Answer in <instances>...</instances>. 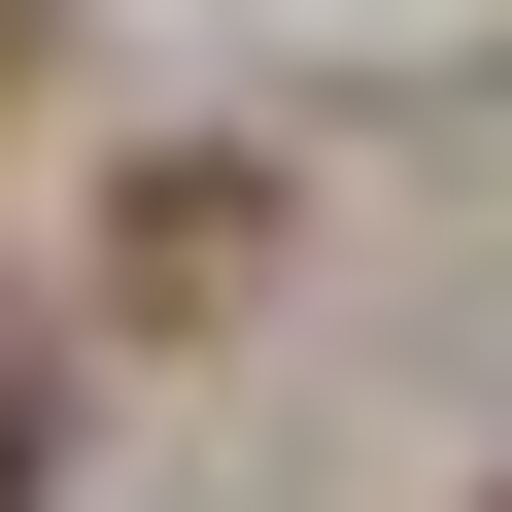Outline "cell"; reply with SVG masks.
<instances>
[{
  "label": "cell",
  "instance_id": "obj_1",
  "mask_svg": "<svg viewBox=\"0 0 512 512\" xmlns=\"http://www.w3.org/2000/svg\"><path fill=\"white\" fill-rule=\"evenodd\" d=\"M274 274V171H137V308H239Z\"/></svg>",
  "mask_w": 512,
  "mask_h": 512
},
{
  "label": "cell",
  "instance_id": "obj_2",
  "mask_svg": "<svg viewBox=\"0 0 512 512\" xmlns=\"http://www.w3.org/2000/svg\"><path fill=\"white\" fill-rule=\"evenodd\" d=\"M0 512H35V342H0Z\"/></svg>",
  "mask_w": 512,
  "mask_h": 512
},
{
  "label": "cell",
  "instance_id": "obj_3",
  "mask_svg": "<svg viewBox=\"0 0 512 512\" xmlns=\"http://www.w3.org/2000/svg\"><path fill=\"white\" fill-rule=\"evenodd\" d=\"M0 69H35V0H0Z\"/></svg>",
  "mask_w": 512,
  "mask_h": 512
}]
</instances>
